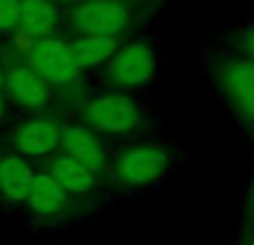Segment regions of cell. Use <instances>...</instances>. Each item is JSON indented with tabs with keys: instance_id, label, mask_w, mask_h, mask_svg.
Instances as JSON below:
<instances>
[{
	"instance_id": "9",
	"label": "cell",
	"mask_w": 254,
	"mask_h": 245,
	"mask_svg": "<svg viewBox=\"0 0 254 245\" xmlns=\"http://www.w3.org/2000/svg\"><path fill=\"white\" fill-rule=\"evenodd\" d=\"M2 71H4L2 92L16 105H20L27 112H40L49 105L52 87L29 65H9Z\"/></svg>"
},
{
	"instance_id": "15",
	"label": "cell",
	"mask_w": 254,
	"mask_h": 245,
	"mask_svg": "<svg viewBox=\"0 0 254 245\" xmlns=\"http://www.w3.org/2000/svg\"><path fill=\"white\" fill-rule=\"evenodd\" d=\"M20 0H0V34H13L18 29Z\"/></svg>"
},
{
	"instance_id": "4",
	"label": "cell",
	"mask_w": 254,
	"mask_h": 245,
	"mask_svg": "<svg viewBox=\"0 0 254 245\" xmlns=\"http://www.w3.org/2000/svg\"><path fill=\"white\" fill-rule=\"evenodd\" d=\"M214 83L221 98L243 125L254 127V58L228 54L214 62Z\"/></svg>"
},
{
	"instance_id": "19",
	"label": "cell",
	"mask_w": 254,
	"mask_h": 245,
	"mask_svg": "<svg viewBox=\"0 0 254 245\" xmlns=\"http://www.w3.org/2000/svg\"><path fill=\"white\" fill-rule=\"evenodd\" d=\"M2 89H4V71L0 67V94H2Z\"/></svg>"
},
{
	"instance_id": "16",
	"label": "cell",
	"mask_w": 254,
	"mask_h": 245,
	"mask_svg": "<svg viewBox=\"0 0 254 245\" xmlns=\"http://www.w3.org/2000/svg\"><path fill=\"white\" fill-rule=\"evenodd\" d=\"M232 45H234V52L237 54L254 58V22L241 27V29L232 36Z\"/></svg>"
},
{
	"instance_id": "11",
	"label": "cell",
	"mask_w": 254,
	"mask_h": 245,
	"mask_svg": "<svg viewBox=\"0 0 254 245\" xmlns=\"http://www.w3.org/2000/svg\"><path fill=\"white\" fill-rule=\"evenodd\" d=\"M34 167L16 152H0V198L9 205H25L34 183Z\"/></svg>"
},
{
	"instance_id": "1",
	"label": "cell",
	"mask_w": 254,
	"mask_h": 245,
	"mask_svg": "<svg viewBox=\"0 0 254 245\" xmlns=\"http://www.w3.org/2000/svg\"><path fill=\"white\" fill-rule=\"evenodd\" d=\"M161 56L158 47L147 38L121 43L114 56L101 67L103 83L114 89H140L156 78Z\"/></svg>"
},
{
	"instance_id": "8",
	"label": "cell",
	"mask_w": 254,
	"mask_h": 245,
	"mask_svg": "<svg viewBox=\"0 0 254 245\" xmlns=\"http://www.w3.org/2000/svg\"><path fill=\"white\" fill-rule=\"evenodd\" d=\"M61 152L65 156L74 158L83 167H87L96 176L110 170V158H107V152L103 147L101 136L94 134L83 122H74V125L63 127Z\"/></svg>"
},
{
	"instance_id": "20",
	"label": "cell",
	"mask_w": 254,
	"mask_h": 245,
	"mask_svg": "<svg viewBox=\"0 0 254 245\" xmlns=\"http://www.w3.org/2000/svg\"><path fill=\"white\" fill-rule=\"evenodd\" d=\"M52 2H67V4H74V2H78V0H52Z\"/></svg>"
},
{
	"instance_id": "5",
	"label": "cell",
	"mask_w": 254,
	"mask_h": 245,
	"mask_svg": "<svg viewBox=\"0 0 254 245\" xmlns=\"http://www.w3.org/2000/svg\"><path fill=\"white\" fill-rule=\"evenodd\" d=\"M131 25V9L125 0H78L69 9V27L78 36L121 38Z\"/></svg>"
},
{
	"instance_id": "2",
	"label": "cell",
	"mask_w": 254,
	"mask_h": 245,
	"mask_svg": "<svg viewBox=\"0 0 254 245\" xmlns=\"http://www.w3.org/2000/svg\"><path fill=\"white\" fill-rule=\"evenodd\" d=\"M172 170V149L161 143H136L125 147L112 163V179L127 189L152 187Z\"/></svg>"
},
{
	"instance_id": "3",
	"label": "cell",
	"mask_w": 254,
	"mask_h": 245,
	"mask_svg": "<svg viewBox=\"0 0 254 245\" xmlns=\"http://www.w3.org/2000/svg\"><path fill=\"white\" fill-rule=\"evenodd\" d=\"M83 125L98 136H129L140 131L145 122L143 107L127 94H101L92 96L80 107Z\"/></svg>"
},
{
	"instance_id": "7",
	"label": "cell",
	"mask_w": 254,
	"mask_h": 245,
	"mask_svg": "<svg viewBox=\"0 0 254 245\" xmlns=\"http://www.w3.org/2000/svg\"><path fill=\"white\" fill-rule=\"evenodd\" d=\"M61 122L40 116L20 122L11 134V145L22 158H49L61 149Z\"/></svg>"
},
{
	"instance_id": "12",
	"label": "cell",
	"mask_w": 254,
	"mask_h": 245,
	"mask_svg": "<svg viewBox=\"0 0 254 245\" xmlns=\"http://www.w3.org/2000/svg\"><path fill=\"white\" fill-rule=\"evenodd\" d=\"M61 20L58 4L52 0H20V16H18V29L31 40L49 38L54 36Z\"/></svg>"
},
{
	"instance_id": "17",
	"label": "cell",
	"mask_w": 254,
	"mask_h": 245,
	"mask_svg": "<svg viewBox=\"0 0 254 245\" xmlns=\"http://www.w3.org/2000/svg\"><path fill=\"white\" fill-rule=\"evenodd\" d=\"M246 210L248 214L254 219V179L250 181V185H248V194H246Z\"/></svg>"
},
{
	"instance_id": "18",
	"label": "cell",
	"mask_w": 254,
	"mask_h": 245,
	"mask_svg": "<svg viewBox=\"0 0 254 245\" xmlns=\"http://www.w3.org/2000/svg\"><path fill=\"white\" fill-rule=\"evenodd\" d=\"M9 114V105H7V98H4V94H0V121H4Z\"/></svg>"
},
{
	"instance_id": "21",
	"label": "cell",
	"mask_w": 254,
	"mask_h": 245,
	"mask_svg": "<svg viewBox=\"0 0 254 245\" xmlns=\"http://www.w3.org/2000/svg\"><path fill=\"white\" fill-rule=\"evenodd\" d=\"M246 245H254V237H252V239H250V241H248Z\"/></svg>"
},
{
	"instance_id": "10",
	"label": "cell",
	"mask_w": 254,
	"mask_h": 245,
	"mask_svg": "<svg viewBox=\"0 0 254 245\" xmlns=\"http://www.w3.org/2000/svg\"><path fill=\"white\" fill-rule=\"evenodd\" d=\"M25 207L38 221H58L71 210V196L47 172H36Z\"/></svg>"
},
{
	"instance_id": "13",
	"label": "cell",
	"mask_w": 254,
	"mask_h": 245,
	"mask_svg": "<svg viewBox=\"0 0 254 245\" xmlns=\"http://www.w3.org/2000/svg\"><path fill=\"white\" fill-rule=\"evenodd\" d=\"M69 54L74 61L76 69L92 71L101 69L119 49L121 38H110V36H76L74 40H69Z\"/></svg>"
},
{
	"instance_id": "6",
	"label": "cell",
	"mask_w": 254,
	"mask_h": 245,
	"mask_svg": "<svg viewBox=\"0 0 254 245\" xmlns=\"http://www.w3.org/2000/svg\"><path fill=\"white\" fill-rule=\"evenodd\" d=\"M27 65L49 85V87H71L80 78L69 54V45L65 40L49 36L34 40L27 54Z\"/></svg>"
},
{
	"instance_id": "14",
	"label": "cell",
	"mask_w": 254,
	"mask_h": 245,
	"mask_svg": "<svg viewBox=\"0 0 254 245\" xmlns=\"http://www.w3.org/2000/svg\"><path fill=\"white\" fill-rule=\"evenodd\" d=\"M47 172L69 196H87L96 189V174L83 167L80 163H76L74 158L58 154L52 156V161L47 163Z\"/></svg>"
}]
</instances>
